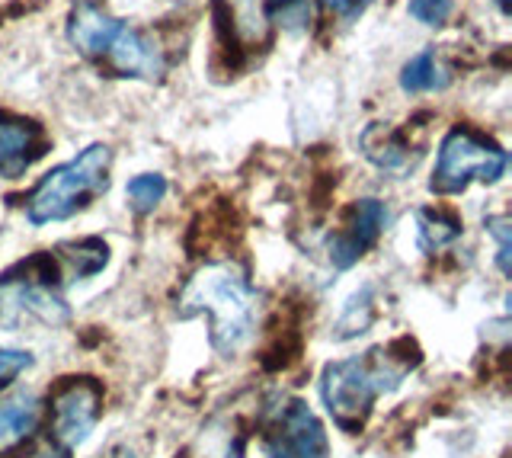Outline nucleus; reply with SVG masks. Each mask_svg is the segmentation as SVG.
<instances>
[{"label":"nucleus","mask_w":512,"mask_h":458,"mask_svg":"<svg viewBox=\"0 0 512 458\" xmlns=\"http://www.w3.org/2000/svg\"><path fill=\"white\" fill-rule=\"evenodd\" d=\"M224 458H244V442L234 439V446H231L228 452H224Z\"/></svg>","instance_id":"412c9836"},{"label":"nucleus","mask_w":512,"mask_h":458,"mask_svg":"<svg viewBox=\"0 0 512 458\" xmlns=\"http://www.w3.org/2000/svg\"><path fill=\"white\" fill-rule=\"evenodd\" d=\"M58 266L68 270L71 279H87L96 276L109 263V247L100 238H84V241H68L55 250Z\"/></svg>","instance_id":"ddd939ff"},{"label":"nucleus","mask_w":512,"mask_h":458,"mask_svg":"<svg viewBox=\"0 0 512 458\" xmlns=\"http://www.w3.org/2000/svg\"><path fill=\"white\" fill-rule=\"evenodd\" d=\"M263 13H266L269 23L288 29V33H301V29L311 23L308 0H266Z\"/></svg>","instance_id":"dca6fc26"},{"label":"nucleus","mask_w":512,"mask_h":458,"mask_svg":"<svg viewBox=\"0 0 512 458\" xmlns=\"http://www.w3.org/2000/svg\"><path fill=\"white\" fill-rule=\"evenodd\" d=\"M509 167V154L503 145L471 125H455L442 138L436 170H432L429 189L436 196H458L474 180L477 183H500Z\"/></svg>","instance_id":"39448f33"},{"label":"nucleus","mask_w":512,"mask_h":458,"mask_svg":"<svg viewBox=\"0 0 512 458\" xmlns=\"http://www.w3.org/2000/svg\"><path fill=\"white\" fill-rule=\"evenodd\" d=\"M448 84H452V74H448V68L432 49L416 52L404 65V71H400V87H404V93H436V90H445Z\"/></svg>","instance_id":"f8f14e48"},{"label":"nucleus","mask_w":512,"mask_h":458,"mask_svg":"<svg viewBox=\"0 0 512 458\" xmlns=\"http://www.w3.org/2000/svg\"><path fill=\"white\" fill-rule=\"evenodd\" d=\"M29 366H32V356L29 353H23V350H7V346H0V391L10 388Z\"/></svg>","instance_id":"6ab92c4d"},{"label":"nucleus","mask_w":512,"mask_h":458,"mask_svg":"<svg viewBox=\"0 0 512 458\" xmlns=\"http://www.w3.org/2000/svg\"><path fill=\"white\" fill-rule=\"evenodd\" d=\"M458 238H461L458 215L445 212V209H420L416 212V244H420L426 254H436V250L455 244Z\"/></svg>","instance_id":"4468645a"},{"label":"nucleus","mask_w":512,"mask_h":458,"mask_svg":"<svg viewBox=\"0 0 512 458\" xmlns=\"http://www.w3.org/2000/svg\"><path fill=\"white\" fill-rule=\"evenodd\" d=\"M42 420V407L36 394H20L7 404H0V458L20 452L36 436Z\"/></svg>","instance_id":"9d476101"},{"label":"nucleus","mask_w":512,"mask_h":458,"mask_svg":"<svg viewBox=\"0 0 512 458\" xmlns=\"http://www.w3.org/2000/svg\"><path fill=\"white\" fill-rule=\"evenodd\" d=\"M269 458H330L324 423L301 398H276L263 423Z\"/></svg>","instance_id":"0eeeda50"},{"label":"nucleus","mask_w":512,"mask_h":458,"mask_svg":"<svg viewBox=\"0 0 512 458\" xmlns=\"http://www.w3.org/2000/svg\"><path fill=\"white\" fill-rule=\"evenodd\" d=\"M384 221H388V209H384V202L359 199L356 205H352L346 228L336 231L330 238V244H327L330 263L336 266V270H349V266H356L368 254V250L375 247Z\"/></svg>","instance_id":"1a4fd4ad"},{"label":"nucleus","mask_w":512,"mask_h":458,"mask_svg":"<svg viewBox=\"0 0 512 458\" xmlns=\"http://www.w3.org/2000/svg\"><path fill=\"white\" fill-rule=\"evenodd\" d=\"M407 10L423 26H445V20L452 17V0H410Z\"/></svg>","instance_id":"a211bd4d"},{"label":"nucleus","mask_w":512,"mask_h":458,"mask_svg":"<svg viewBox=\"0 0 512 458\" xmlns=\"http://www.w3.org/2000/svg\"><path fill=\"white\" fill-rule=\"evenodd\" d=\"M368 4H372V0H320V7L330 10L333 17H340L343 23L359 20Z\"/></svg>","instance_id":"aec40b11"},{"label":"nucleus","mask_w":512,"mask_h":458,"mask_svg":"<svg viewBox=\"0 0 512 458\" xmlns=\"http://www.w3.org/2000/svg\"><path fill=\"white\" fill-rule=\"evenodd\" d=\"M125 196H128V205H132L138 215H148V212L157 209L160 202H164V196H167V180L160 177V173H141V177L128 180Z\"/></svg>","instance_id":"2eb2a0df"},{"label":"nucleus","mask_w":512,"mask_h":458,"mask_svg":"<svg viewBox=\"0 0 512 458\" xmlns=\"http://www.w3.org/2000/svg\"><path fill=\"white\" fill-rule=\"evenodd\" d=\"M359 145H362V154L368 157V161L381 170H388V173H404L416 161L407 135L388 129V125H368L359 138Z\"/></svg>","instance_id":"9b49d317"},{"label":"nucleus","mask_w":512,"mask_h":458,"mask_svg":"<svg viewBox=\"0 0 512 458\" xmlns=\"http://www.w3.org/2000/svg\"><path fill=\"white\" fill-rule=\"evenodd\" d=\"M487 231L496 238V266L500 273L509 276V257H512V228L506 215H490L487 218Z\"/></svg>","instance_id":"f3484780"},{"label":"nucleus","mask_w":512,"mask_h":458,"mask_svg":"<svg viewBox=\"0 0 512 458\" xmlns=\"http://www.w3.org/2000/svg\"><path fill=\"white\" fill-rule=\"evenodd\" d=\"M68 39L80 55L109 77L157 81L167 71L164 49L144 29L116 20L93 0H80L71 10Z\"/></svg>","instance_id":"f03ea898"},{"label":"nucleus","mask_w":512,"mask_h":458,"mask_svg":"<svg viewBox=\"0 0 512 458\" xmlns=\"http://www.w3.org/2000/svg\"><path fill=\"white\" fill-rule=\"evenodd\" d=\"M52 148L48 132L36 119L16 116L0 109V177L4 180H20L26 170L42 161Z\"/></svg>","instance_id":"6e6552de"},{"label":"nucleus","mask_w":512,"mask_h":458,"mask_svg":"<svg viewBox=\"0 0 512 458\" xmlns=\"http://www.w3.org/2000/svg\"><path fill=\"white\" fill-rule=\"evenodd\" d=\"M109 167L112 151L106 145H90L71 157L68 164L45 173L42 183L32 189L26 199V218L32 228L52 225V221H68L84 212L93 199H100L109 189Z\"/></svg>","instance_id":"20e7f679"},{"label":"nucleus","mask_w":512,"mask_h":458,"mask_svg":"<svg viewBox=\"0 0 512 458\" xmlns=\"http://www.w3.org/2000/svg\"><path fill=\"white\" fill-rule=\"evenodd\" d=\"M420 366V350L410 340L375 346L362 356L330 362L320 375V398L343 433H359L381 394L394 391L410 369Z\"/></svg>","instance_id":"f257e3e1"},{"label":"nucleus","mask_w":512,"mask_h":458,"mask_svg":"<svg viewBox=\"0 0 512 458\" xmlns=\"http://www.w3.org/2000/svg\"><path fill=\"white\" fill-rule=\"evenodd\" d=\"M176 311L183 318L208 314L212 318V346L224 356H234L253 337L256 324V292L244 270L234 263H205L186 282Z\"/></svg>","instance_id":"7ed1b4c3"},{"label":"nucleus","mask_w":512,"mask_h":458,"mask_svg":"<svg viewBox=\"0 0 512 458\" xmlns=\"http://www.w3.org/2000/svg\"><path fill=\"white\" fill-rule=\"evenodd\" d=\"M493 4L500 7L503 13H509V10H512V0H493Z\"/></svg>","instance_id":"4be33fe9"},{"label":"nucleus","mask_w":512,"mask_h":458,"mask_svg":"<svg viewBox=\"0 0 512 458\" xmlns=\"http://www.w3.org/2000/svg\"><path fill=\"white\" fill-rule=\"evenodd\" d=\"M103 414V385L90 375H68L48 394V446L36 458H71Z\"/></svg>","instance_id":"423d86ee"}]
</instances>
